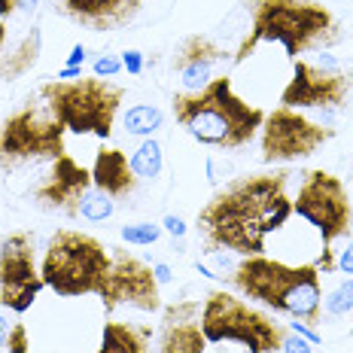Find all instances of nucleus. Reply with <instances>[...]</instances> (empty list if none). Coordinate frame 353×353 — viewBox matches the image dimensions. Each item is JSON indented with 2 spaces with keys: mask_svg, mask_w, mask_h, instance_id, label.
<instances>
[{
  "mask_svg": "<svg viewBox=\"0 0 353 353\" xmlns=\"http://www.w3.org/2000/svg\"><path fill=\"white\" fill-rule=\"evenodd\" d=\"M152 326L143 323H104L101 347L94 353H152Z\"/></svg>",
  "mask_w": 353,
  "mask_h": 353,
  "instance_id": "20",
  "label": "nucleus"
},
{
  "mask_svg": "<svg viewBox=\"0 0 353 353\" xmlns=\"http://www.w3.org/2000/svg\"><path fill=\"white\" fill-rule=\"evenodd\" d=\"M229 286L271 311L286 314L292 320H305L307 326H317L323 317V286L314 262L286 265L281 259H268L265 253L244 256L232 268Z\"/></svg>",
  "mask_w": 353,
  "mask_h": 353,
  "instance_id": "4",
  "label": "nucleus"
},
{
  "mask_svg": "<svg viewBox=\"0 0 353 353\" xmlns=\"http://www.w3.org/2000/svg\"><path fill=\"white\" fill-rule=\"evenodd\" d=\"M43 55V34L37 25L12 28L0 19V83H16L28 77Z\"/></svg>",
  "mask_w": 353,
  "mask_h": 353,
  "instance_id": "17",
  "label": "nucleus"
},
{
  "mask_svg": "<svg viewBox=\"0 0 353 353\" xmlns=\"http://www.w3.org/2000/svg\"><path fill=\"white\" fill-rule=\"evenodd\" d=\"M350 332H353V326H350Z\"/></svg>",
  "mask_w": 353,
  "mask_h": 353,
  "instance_id": "39",
  "label": "nucleus"
},
{
  "mask_svg": "<svg viewBox=\"0 0 353 353\" xmlns=\"http://www.w3.org/2000/svg\"><path fill=\"white\" fill-rule=\"evenodd\" d=\"M92 73H94V77H104V79L116 77V73H122V58H113V55H101L98 61L92 64Z\"/></svg>",
  "mask_w": 353,
  "mask_h": 353,
  "instance_id": "28",
  "label": "nucleus"
},
{
  "mask_svg": "<svg viewBox=\"0 0 353 353\" xmlns=\"http://www.w3.org/2000/svg\"><path fill=\"white\" fill-rule=\"evenodd\" d=\"M229 61V52H225L219 43H213L210 37L204 34H192L176 46L174 52V73L180 77V83L186 92H198L216 79V70Z\"/></svg>",
  "mask_w": 353,
  "mask_h": 353,
  "instance_id": "16",
  "label": "nucleus"
},
{
  "mask_svg": "<svg viewBox=\"0 0 353 353\" xmlns=\"http://www.w3.org/2000/svg\"><path fill=\"white\" fill-rule=\"evenodd\" d=\"M335 268L341 274H353V241H347V247L341 250V256L335 259Z\"/></svg>",
  "mask_w": 353,
  "mask_h": 353,
  "instance_id": "33",
  "label": "nucleus"
},
{
  "mask_svg": "<svg viewBox=\"0 0 353 353\" xmlns=\"http://www.w3.org/2000/svg\"><path fill=\"white\" fill-rule=\"evenodd\" d=\"M281 353H314V344L307 341V338L296 335V332H292V329H286L283 344H281Z\"/></svg>",
  "mask_w": 353,
  "mask_h": 353,
  "instance_id": "29",
  "label": "nucleus"
},
{
  "mask_svg": "<svg viewBox=\"0 0 353 353\" xmlns=\"http://www.w3.org/2000/svg\"><path fill=\"white\" fill-rule=\"evenodd\" d=\"M37 10H40V0H0V19L6 21H16L19 16L31 19L37 16Z\"/></svg>",
  "mask_w": 353,
  "mask_h": 353,
  "instance_id": "26",
  "label": "nucleus"
},
{
  "mask_svg": "<svg viewBox=\"0 0 353 353\" xmlns=\"http://www.w3.org/2000/svg\"><path fill=\"white\" fill-rule=\"evenodd\" d=\"M290 171L247 174L234 176L198 210L195 229L204 244V253L232 250L241 259L259 256L268 234L281 232L292 216Z\"/></svg>",
  "mask_w": 353,
  "mask_h": 353,
  "instance_id": "1",
  "label": "nucleus"
},
{
  "mask_svg": "<svg viewBox=\"0 0 353 353\" xmlns=\"http://www.w3.org/2000/svg\"><path fill=\"white\" fill-rule=\"evenodd\" d=\"M323 311L332 314V317H341V314L353 311V277L341 281L326 299H323Z\"/></svg>",
  "mask_w": 353,
  "mask_h": 353,
  "instance_id": "24",
  "label": "nucleus"
},
{
  "mask_svg": "<svg viewBox=\"0 0 353 353\" xmlns=\"http://www.w3.org/2000/svg\"><path fill=\"white\" fill-rule=\"evenodd\" d=\"M92 183L94 189L107 192L110 198H128L137 189V174L131 171V159L125 156L119 146H101L94 152V165H92Z\"/></svg>",
  "mask_w": 353,
  "mask_h": 353,
  "instance_id": "19",
  "label": "nucleus"
},
{
  "mask_svg": "<svg viewBox=\"0 0 353 353\" xmlns=\"http://www.w3.org/2000/svg\"><path fill=\"white\" fill-rule=\"evenodd\" d=\"M250 16V31L241 40L234 64H244L262 43H277L290 61L338 40V19L320 0H241Z\"/></svg>",
  "mask_w": 353,
  "mask_h": 353,
  "instance_id": "2",
  "label": "nucleus"
},
{
  "mask_svg": "<svg viewBox=\"0 0 353 353\" xmlns=\"http://www.w3.org/2000/svg\"><path fill=\"white\" fill-rule=\"evenodd\" d=\"M152 274H156V281H159V286H161V283H171V281H174L171 268H168V265H165V262H156V265H152Z\"/></svg>",
  "mask_w": 353,
  "mask_h": 353,
  "instance_id": "37",
  "label": "nucleus"
},
{
  "mask_svg": "<svg viewBox=\"0 0 353 353\" xmlns=\"http://www.w3.org/2000/svg\"><path fill=\"white\" fill-rule=\"evenodd\" d=\"M161 122H165V113L152 104H134L128 113L122 116L125 131L134 134V137H152L161 128Z\"/></svg>",
  "mask_w": 353,
  "mask_h": 353,
  "instance_id": "21",
  "label": "nucleus"
},
{
  "mask_svg": "<svg viewBox=\"0 0 353 353\" xmlns=\"http://www.w3.org/2000/svg\"><path fill=\"white\" fill-rule=\"evenodd\" d=\"M83 61H85V46L83 43H77V46L70 49V55H68V68H83Z\"/></svg>",
  "mask_w": 353,
  "mask_h": 353,
  "instance_id": "36",
  "label": "nucleus"
},
{
  "mask_svg": "<svg viewBox=\"0 0 353 353\" xmlns=\"http://www.w3.org/2000/svg\"><path fill=\"white\" fill-rule=\"evenodd\" d=\"M229 171H232V165H225V161L219 165L216 159H208V180H210V183H219Z\"/></svg>",
  "mask_w": 353,
  "mask_h": 353,
  "instance_id": "34",
  "label": "nucleus"
},
{
  "mask_svg": "<svg viewBox=\"0 0 353 353\" xmlns=\"http://www.w3.org/2000/svg\"><path fill=\"white\" fill-rule=\"evenodd\" d=\"M116 213V201L110 198L107 192H101V189H92V192L85 195L83 201V210H79V216L88 219V223H104Z\"/></svg>",
  "mask_w": 353,
  "mask_h": 353,
  "instance_id": "23",
  "label": "nucleus"
},
{
  "mask_svg": "<svg viewBox=\"0 0 353 353\" xmlns=\"http://www.w3.org/2000/svg\"><path fill=\"white\" fill-rule=\"evenodd\" d=\"M122 70H128L131 77L143 73V52H137V49H128V52H122Z\"/></svg>",
  "mask_w": 353,
  "mask_h": 353,
  "instance_id": "30",
  "label": "nucleus"
},
{
  "mask_svg": "<svg viewBox=\"0 0 353 353\" xmlns=\"http://www.w3.org/2000/svg\"><path fill=\"white\" fill-rule=\"evenodd\" d=\"M40 98L52 107V113L73 134H92L110 141L125 101V88L92 73L79 79H49L40 85Z\"/></svg>",
  "mask_w": 353,
  "mask_h": 353,
  "instance_id": "5",
  "label": "nucleus"
},
{
  "mask_svg": "<svg viewBox=\"0 0 353 353\" xmlns=\"http://www.w3.org/2000/svg\"><path fill=\"white\" fill-rule=\"evenodd\" d=\"M64 122L52 113L46 101L21 104L0 122V168L16 171L31 161H55L68 156Z\"/></svg>",
  "mask_w": 353,
  "mask_h": 353,
  "instance_id": "9",
  "label": "nucleus"
},
{
  "mask_svg": "<svg viewBox=\"0 0 353 353\" xmlns=\"http://www.w3.org/2000/svg\"><path fill=\"white\" fill-rule=\"evenodd\" d=\"M6 353H31V335H28V326L21 320L12 323V332L6 338Z\"/></svg>",
  "mask_w": 353,
  "mask_h": 353,
  "instance_id": "27",
  "label": "nucleus"
},
{
  "mask_svg": "<svg viewBox=\"0 0 353 353\" xmlns=\"http://www.w3.org/2000/svg\"><path fill=\"white\" fill-rule=\"evenodd\" d=\"M208 338L201 329V301H171L161 311L156 353H204Z\"/></svg>",
  "mask_w": 353,
  "mask_h": 353,
  "instance_id": "15",
  "label": "nucleus"
},
{
  "mask_svg": "<svg viewBox=\"0 0 353 353\" xmlns=\"http://www.w3.org/2000/svg\"><path fill=\"white\" fill-rule=\"evenodd\" d=\"M201 329L208 344H241L247 353H281L286 323L253 307L225 290H213L201 305Z\"/></svg>",
  "mask_w": 353,
  "mask_h": 353,
  "instance_id": "8",
  "label": "nucleus"
},
{
  "mask_svg": "<svg viewBox=\"0 0 353 353\" xmlns=\"http://www.w3.org/2000/svg\"><path fill=\"white\" fill-rule=\"evenodd\" d=\"M161 229L171 234V238H186V223H183L180 216H174V213H168V216L161 219Z\"/></svg>",
  "mask_w": 353,
  "mask_h": 353,
  "instance_id": "32",
  "label": "nucleus"
},
{
  "mask_svg": "<svg viewBox=\"0 0 353 353\" xmlns=\"http://www.w3.org/2000/svg\"><path fill=\"white\" fill-rule=\"evenodd\" d=\"M165 168V156H161V146L152 137H143V143L131 152V171L137 174V180H156Z\"/></svg>",
  "mask_w": 353,
  "mask_h": 353,
  "instance_id": "22",
  "label": "nucleus"
},
{
  "mask_svg": "<svg viewBox=\"0 0 353 353\" xmlns=\"http://www.w3.org/2000/svg\"><path fill=\"white\" fill-rule=\"evenodd\" d=\"M292 216L305 219L320 234V259L314 262L320 274H332L335 268V244L353 234V208L347 186L341 176L323 171V168H307L301 174L299 195L292 198Z\"/></svg>",
  "mask_w": 353,
  "mask_h": 353,
  "instance_id": "7",
  "label": "nucleus"
},
{
  "mask_svg": "<svg viewBox=\"0 0 353 353\" xmlns=\"http://www.w3.org/2000/svg\"><path fill=\"white\" fill-rule=\"evenodd\" d=\"M12 323H16V320H12L10 317V311H0V350H3L6 347V338H10V332H12Z\"/></svg>",
  "mask_w": 353,
  "mask_h": 353,
  "instance_id": "35",
  "label": "nucleus"
},
{
  "mask_svg": "<svg viewBox=\"0 0 353 353\" xmlns=\"http://www.w3.org/2000/svg\"><path fill=\"white\" fill-rule=\"evenodd\" d=\"M143 0H61L64 16L94 34L119 31L141 12Z\"/></svg>",
  "mask_w": 353,
  "mask_h": 353,
  "instance_id": "18",
  "label": "nucleus"
},
{
  "mask_svg": "<svg viewBox=\"0 0 353 353\" xmlns=\"http://www.w3.org/2000/svg\"><path fill=\"white\" fill-rule=\"evenodd\" d=\"M110 268V244L77 229H58L46 244L40 274L61 299L98 296Z\"/></svg>",
  "mask_w": 353,
  "mask_h": 353,
  "instance_id": "6",
  "label": "nucleus"
},
{
  "mask_svg": "<svg viewBox=\"0 0 353 353\" xmlns=\"http://www.w3.org/2000/svg\"><path fill=\"white\" fill-rule=\"evenodd\" d=\"M79 77H85L83 68H68V64H64V68L58 70V77H55V79H79Z\"/></svg>",
  "mask_w": 353,
  "mask_h": 353,
  "instance_id": "38",
  "label": "nucleus"
},
{
  "mask_svg": "<svg viewBox=\"0 0 353 353\" xmlns=\"http://www.w3.org/2000/svg\"><path fill=\"white\" fill-rule=\"evenodd\" d=\"M43 274L34 262V241L28 232H12L0 241V307L25 314L43 290Z\"/></svg>",
  "mask_w": 353,
  "mask_h": 353,
  "instance_id": "13",
  "label": "nucleus"
},
{
  "mask_svg": "<svg viewBox=\"0 0 353 353\" xmlns=\"http://www.w3.org/2000/svg\"><path fill=\"white\" fill-rule=\"evenodd\" d=\"M122 241L125 244H134V247H152L161 238V225L156 223H131L122 225Z\"/></svg>",
  "mask_w": 353,
  "mask_h": 353,
  "instance_id": "25",
  "label": "nucleus"
},
{
  "mask_svg": "<svg viewBox=\"0 0 353 353\" xmlns=\"http://www.w3.org/2000/svg\"><path fill=\"white\" fill-rule=\"evenodd\" d=\"M92 189V171H85L73 156H61L49 165L46 176L34 186V198L49 210H58L64 216H79L85 195Z\"/></svg>",
  "mask_w": 353,
  "mask_h": 353,
  "instance_id": "14",
  "label": "nucleus"
},
{
  "mask_svg": "<svg viewBox=\"0 0 353 353\" xmlns=\"http://www.w3.org/2000/svg\"><path fill=\"white\" fill-rule=\"evenodd\" d=\"M262 161L265 165H283V161L307 159L323 150L338 134L335 125H323L317 119H307L301 110L274 107L265 113L262 122Z\"/></svg>",
  "mask_w": 353,
  "mask_h": 353,
  "instance_id": "10",
  "label": "nucleus"
},
{
  "mask_svg": "<svg viewBox=\"0 0 353 353\" xmlns=\"http://www.w3.org/2000/svg\"><path fill=\"white\" fill-rule=\"evenodd\" d=\"M98 299L107 314H113L116 307H134L143 314L161 311L159 281L152 274V265L122 247H110V268Z\"/></svg>",
  "mask_w": 353,
  "mask_h": 353,
  "instance_id": "12",
  "label": "nucleus"
},
{
  "mask_svg": "<svg viewBox=\"0 0 353 353\" xmlns=\"http://www.w3.org/2000/svg\"><path fill=\"white\" fill-rule=\"evenodd\" d=\"M353 92V73H344L332 55L320 61L296 58L292 79L281 92V104L292 110H341Z\"/></svg>",
  "mask_w": 353,
  "mask_h": 353,
  "instance_id": "11",
  "label": "nucleus"
},
{
  "mask_svg": "<svg viewBox=\"0 0 353 353\" xmlns=\"http://www.w3.org/2000/svg\"><path fill=\"white\" fill-rule=\"evenodd\" d=\"M286 329H292V332H296V335H301V338H307V341H311V344H314V347H320V344H323V338H320L317 332H314V329H311V326H307V323H305V320H292V323H286Z\"/></svg>",
  "mask_w": 353,
  "mask_h": 353,
  "instance_id": "31",
  "label": "nucleus"
},
{
  "mask_svg": "<svg viewBox=\"0 0 353 353\" xmlns=\"http://www.w3.org/2000/svg\"><path fill=\"white\" fill-rule=\"evenodd\" d=\"M171 110L189 137L219 150H238L250 143L265 122V110L247 104L225 73H219L198 92L174 94Z\"/></svg>",
  "mask_w": 353,
  "mask_h": 353,
  "instance_id": "3",
  "label": "nucleus"
}]
</instances>
